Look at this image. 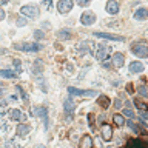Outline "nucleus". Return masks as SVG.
Listing matches in <instances>:
<instances>
[{
	"label": "nucleus",
	"instance_id": "obj_1",
	"mask_svg": "<svg viewBox=\"0 0 148 148\" xmlns=\"http://www.w3.org/2000/svg\"><path fill=\"white\" fill-rule=\"evenodd\" d=\"M131 53L137 57L145 59L148 56V49H147V42H139V43H134L131 46Z\"/></svg>",
	"mask_w": 148,
	"mask_h": 148
},
{
	"label": "nucleus",
	"instance_id": "obj_2",
	"mask_svg": "<svg viewBox=\"0 0 148 148\" xmlns=\"http://www.w3.org/2000/svg\"><path fill=\"white\" fill-rule=\"evenodd\" d=\"M16 49H20V51H29V53H36V51L40 49V45L39 43H31V42H23V43H16L14 45Z\"/></svg>",
	"mask_w": 148,
	"mask_h": 148
},
{
	"label": "nucleus",
	"instance_id": "obj_3",
	"mask_svg": "<svg viewBox=\"0 0 148 148\" xmlns=\"http://www.w3.org/2000/svg\"><path fill=\"white\" fill-rule=\"evenodd\" d=\"M20 12H22L25 17H28V18H36L37 16H39L40 9L37 8V6H34V5H26V6H23V8L20 9Z\"/></svg>",
	"mask_w": 148,
	"mask_h": 148
},
{
	"label": "nucleus",
	"instance_id": "obj_4",
	"mask_svg": "<svg viewBox=\"0 0 148 148\" xmlns=\"http://www.w3.org/2000/svg\"><path fill=\"white\" fill-rule=\"evenodd\" d=\"M36 111V116H39V117L43 120V127L45 130H48L49 128V119H48V111H46V106H36L34 108Z\"/></svg>",
	"mask_w": 148,
	"mask_h": 148
},
{
	"label": "nucleus",
	"instance_id": "obj_5",
	"mask_svg": "<svg viewBox=\"0 0 148 148\" xmlns=\"http://www.w3.org/2000/svg\"><path fill=\"white\" fill-rule=\"evenodd\" d=\"M68 92L73 96H82V97H91V96H96L97 92L94 90H86V91H82V90H77L74 86H69L68 88Z\"/></svg>",
	"mask_w": 148,
	"mask_h": 148
},
{
	"label": "nucleus",
	"instance_id": "obj_6",
	"mask_svg": "<svg viewBox=\"0 0 148 148\" xmlns=\"http://www.w3.org/2000/svg\"><path fill=\"white\" fill-rule=\"evenodd\" d=\"M108 53H110V46H106L105 43H100L99 46H97V53H96L97 60H100V62L106 60V57H108Z\"/></svg>",
	"mask_w": 148,
	"mask_h": 148
},
{
	"label": "nucleus",
	"instance_id": "obj_7",
	"mask_svg": "<svg viewBox=\"0 0 148 148\" xmlns=\"http://www.w3.org/2000/svg\"><path fill=\"white\" fill-rule=\"evenodd\" d=\"M80 22H82V25H85V26L92 25V23L96 22V14L92 11H85L80 17Z\"/></svg>",
	"mask_w": 148,
	"mask_h": 148
},
{
	"label": "nucleus",
	"instance_id": "obj_8",
	"mask_svg": "<svg viewBox=\"0 0 148 148\" xmlns=\"http://www.w3.org/2000/svg\"><path fill=\"white\" fill-rule=\"evenodd\" d=\"M100 130H102V139L110 142L113 139V127L110 123H103V125H100Z\"/></svg>",
	"mask_w": 148,
	"mask_h": 148
},
{
	"label": "nucleus",
	"instance_id": "obj_9",
	"mask_svg": "<svg viewBox=\"0 0 148 148\" xmlns=\"http://www.w3.org/2000/svg\"><path fill=\"white\" fill-rule=\"evenodd\" d=\"M73 5H74L73 0H60V2L57 3V9H59V12L65 14V12H69V11H71V9H73Z\"/></svg>",
	"mask_w": 148,
	"mask_h": 148
},
{
	"label": "nucleus",
	"instance_id": "obj_10",
	"mask_svg": "<svg viewBox=\"0 0 148 148\" xmlns=\"http://www.w3.org/2000/svg\"><path fill=\"white\" fill-rule=\"evenodd\" d=\"M96 37H100V39H106V40H116V42H123L125 37L122 36H116V34H110V32H94Z\"/></svg>",
	"mask_w": 148,
	"mask_h": 148
},
{
	"label": "nucleus",
	"instance_id": "obj_11",
	"mask_svg": "<svg viewBox=\"0 0 148 148\" xmlns=\"http://www.w3.org/2000/svg\"><path fill=\"white\" fill-rule=\"evenodd\" d=\"M92 48H94V43H92L91 40H85V42H82L80 45H79V53L83 54V53H92Z\"/></svg>",
	"mask_w": 148,
	"mask_h": 148
},
{
	"label": "nucleus",
	"instance_id": "obj_12",
	"mask_svg": "<svg viewBox=\"0 0 148 148\" xmlns=\"http://www.w3.org/2000/svg\"><path fill=\"white\" fill-rule=\"evenodd\" d=\"M106 12L111 14V16H116L119 12V3L116 0H108V3H106Z\"/></svg>",
	"mask_w": 148,
	"mask_h": 148
},
{
	"label": "nucleus",
	"instance_id": "obj_13",
	"mask_svg": "<svg viewBox=\"0 0 148 148\" xmlns=\"http://www.w3.org/2000/svg\"><path fill=\"white\" fill-rule=\"evenodd\" d=\"M123 62H125V56L122 53H114L113 63H111V65H114L116 68H120V66H123Z\"/></svg>",
	"mask_w": 148,
	"mask_h": 148
},
{
	"label": "nucleus",
	"instance_id": "obj_14",
	"mask_svg": "<svg viewBox=\"0 0 148 148\" xmlns=\"http://www.w3.org/2000/svg\"><path fill=\"white\" fill-rule=\"evenodd\" d=\"M63 106H65V113H66L68 116H71L74 113V110H76V105H74V102L71 97H68V99H65L63 102Z\"/></svg>",
	"mask_w": 148,
	"mask_h": 148
},
{
	"label": "nucleus",
	"instance_id": "obj_15",
	"mask_svg": "<svg viewBox=\"0 0 148 148\" xmlns=\"http://www.w3.org/2000/svg\"><path fill=\"white\" fill-rule=\"evenodd\" d=\"M125 148H147V143L139 140V139H131V140H128Z\"/></svg>",
	"mask_w": 148,
	"mask_h": 148
},
{
	"label": "nucleus",
	"instance_id": "obj_16",
	"mask_svg": "<svg viewBox=\"0 0 148 148\" xmlns=\"http://www.w3.org/2000/svg\"><path fill=\"white\" fill-rule=\"evenodd\" d=\"M29 131H31V127H29L28 123H20V125L17 127V134H18L20 137H26Z\"/></svg>",
	"mask_w": 148,
	"mask_h": 148
},
{
	"label": "nucleus",
	"instance_id": "obj_17",
	"mask_svg": "<svg viewBox=\"0 0 148 148\" xmlns=\"http://www.w3.org/2000/svg\"><path fill=\"white\" fill-rule=\"evenodd\" d=\"M79 148H92V139L91 136H83L80 139V143H79Z\"/></svg>",
	"mask_w": 148,
	"mask_h": 148
},
{
	"label": "nucleus",
	"instance_id": "obj_18",
	"mask_svg": "<svg viewBox=\"0 0 148 148\" xmlns=\"http://www.w3.org/2000/svg\"><path fill=\"white\" fill-rule=\"evenodd\" d=\"M11 117H12L14 120H20V122H25V120H26V116L23 114L20 110H17V108L11 110Z\"/></svg>",
	"mask_w": 148,
	"mask_h": 148
},
{
	"label": "nucleus",
	"instance_id": "obj_19",
	"mask_svg": "<svg viewBox=\"0 0 148 148\" xmlns=\"http://www.w3.org/2000/svg\"><path fill=\"white\" fill-rule=\"evenodd\" d=\"M147 8H139V9H136V12H134V18L136 20H145L147 18Z\"/></svg>",
	"mask_w": 148,
	"mask_h": 148
},
{
	"label": "nucleus",
	"instance_id": "obj_20",
	"mask_svg": "<svg viewBox=\"0 0 148 148\" xmlns=\"http://www.w3.org/2000/svg\"><path fill=\"white\" fill-rule=\"evenodd\" d=\"M0 77H3V79H14V77H17V73L11 71V69H0Z\"/></svg>",
	"mask_w": 148,
	"mask_h": 148
},
{
	"label": "nucleus",
	"instance_id": "obj_21",
	"mask_svg": "<svg viewBox=\"0 0 148 148\" xmlns=\"http://www.w3.org/2000/svg\"><path fill=\"white\" fill-rule=\"evenodd\" d=\"M143 69V65L140 62H131L130 63V73H140Z\"/></svg>",
	"mask_w": 148,
	"mask_h": 148
},
{
	"label": "nucleus",
	"instance_id": "obj_22",
	"mask_svg": "<svg viewBox=\"0 0 148 148\" xmlns=\"http://www.w3.org/2000/svg\"><path fill=\"white\" fill-rule=\"evenodd\" d=\"M97 103H99L103 110H106V108L110 106V99H108L106 96H100L99 99H97Z\"/></svg>",
	"mask_w": 148,
	"mask_h": 148
},
{
	"label": "nucleus",
	"instance_id": "obj_23",
	"mask_svg": "<svg viewBox=\"0 0 148 148\" xmlns=\"http://www.w3.org/2000/svg\"><path fill=\"white\" fill-rule=\"evenodd\" d=\"M113 122L117 125V127H122V125L125 123V117L122 114H114L113 116Z\"/></svg>",
	"mask_w": 148,
	"mask_h": 148
},
{
	"label": "nucleus",
	"instance_id": "obj_24",
	"mask_svg": "<svg viewBox=\"0 0 148 148\" xmlns=\"http://www.w3.org/2000/svg\"><path fill=\"white\" fill-rule=\"evenodd\" d=\"M57 36L60 37V39H71L73 37V32L69 31V29H60L57 32Z\"/></svg>",
	"mask_w": 148,
	"mask_h": 148
},
{
	"label": "nucleus",
	"instance_id": "obj_25",
	"mask_svg": "<svg viewBox=\"0 0 148 148\" xmlns=\"http://www.w3.org/2000/svg\"><path fill=\"white\" fill-rule=\"evenodd\" d=\"M134 105L137 106V108H140V110H147V103L143 100H139V99H134Z\"/></svg>",
	"mask_w": 148,
	"mask_h": 148
},
{
	"label": "nucleus",
	"instance_id": "obj_26",
	"mask_svg": "<svg viewBox=\"0 0 148 148\" xmlns=\"http://www.w3.org/2000/svg\"><path fill=\"white\" fill-rule=\"evenodd\" d=\"M139 92H140V96L143 97V99H147V97H148V92H147V85H140V88H139Z\"/></svg>",
	"mask_w": 148,
	"mask_h": 148
},
{
	"label": "nucleus",
	"instance_id": "obj_27",
	"mask_svg": "<svg viewBox=\"0 0 148 148\" xmlns=\"http://www.w3.org/2000/svg\"><path fill=\"white\" fill-rule=\"evenodd\" d=\"M43 6L48 9V11H53V0H43Z\"/></svg>",
	"mask_w": 148,
	"mask_h": 148
},
{
	"label": "nucleus",
	"instance_id": "obj_28",
	"mask_svg": "<svg viewBox=\"0 0 148 148\" xmlns=\"http://www.w3.org/2000/svg\"><path fill=\"white\" fill-rule=\"evenodd\" d=\"M17 91L22 94V99H23V102H25V103H28V96H26V92L22 90V86H17Z\"/></svg>",
	"mask_w": 148,
	"mask_h": 148
},
{
	"label": "nucleus",
	"instance_id": "obj_29",
	"mask_svg": "<svg viewBox=\"0 0 148 148\" xmlns=\"http://www.w3.org/2000/svg\"><path fill=\"white\" fill-rule=\"evenodd\" d=\"M127 125H128L130 128H133V131H134V133H139V127H136V123H134L133 120H128Z\"/></svg>",
	"mask_w": 148,
	"mask_h": 148
},
{
	"label": "nucleus",
	"instance_id": "obj_30",
	"mask_svg": "<svg viewBox=\"0 0 148 148\" xmlns=\"http://www.w3.org/2000/svg\"><path fill=\"white\" fill-rule=\"evenodd\" d=\"M123 116H127V117L133 119V117H134V113H133V111L130 110V108H125V110H123Z\"/></svg>",
	"mask_w": 148,
	"mask_h": 148
},
{
	"label": "nucleus",
	"instance_id": "obj_31",
	"mask_svg": "<svg viewBox=\"0 0 148 148\" xmlns=\"http://www.w3.org/2000/svg\"><path fill=\"white\" fill-rule=\"evenodd\" d=\"M34 37H36L37 40H39V39H42V37H43V31H39V29H37V31H34Z\"/></svg>",
	"mask_w": 148,
	"mask_h": 148
},
{
	"label": "nucleus",
	"instance_id": "obj_32",
	"mask_svg": "<svg viewBox=\"0 0 148 148\" xmlns=\"http://www.w3.org/2000/svg\"><path fill=\"white\" fill-rule=\"evenodd\" d=\"M90 2H91V0H77V5H80V6H86Z\"/></svg>",
	"mask_w": 148,
	"mask_h": 148
},
{
	"label": "nucleus",
	"instance_id": "obj_33",
	"mask_svg": "<svg viewBox=\"0 0 148 148\" xmlns=\"http://www.w3.org/2000/svg\"><path fill=\"white\" fill-rule=\"evenodd\" d=\"M12 63H14V66L17 68V73H20L22 71V69H20V60H14Z\"/></svg>",
	"mask_w": 148,
	"mask_h": 148
},
{
	"label": "nucleus",
	"instance_id": "obj_34",
	"mask_svg": "<svg viewBox=\"0 0 148 148\" xmlns=\"http://www.w3.org/2000/svg\"><path fill=\"white\" fill-rule=\"evenodd\" d=\"M88 122H90L91 127L94 125V116H92V114H88Z\"/></svg>",
	"mask_w": 148,
	"mask_h": 148
},
{
	"label": "nucleus",
	"instance_id": "obj_35",
	"mask_svg": "<svg viewBox=\"0 0 148 148\" xmlns=\"http://www.w3.org/2000/svg\"><path fill=\"white\" fill-rule=\"evenodd\" d=\"M14 147V140H8L5 142V148H12Z\"/></svg>",
	"mask_w": 148,
	"mask_h": 148
},
{
	"label": "nucleus",
	"instance_id": "obj_36",
	"mask_svg": "<svg viewBox=\"0 0 148 148\" xmlns=\"http://www.w3.org/2000/svg\"><path fill=\"white\" fill-rule=\"evenodd\" d=\"M25 23H26L25 18H18V20H17V26H25Z\"/></svg>",
	"mask_w": 148,
	"mask_h": 148
},
{
	"label": "nucleus",
	"instance_id": "obj_37",
	"mask_svg": "<svg viewBox=\"0 0 148 148\" xmlns=\"http://www.w3.org/2000/svg\"><path fill=\"white\" fill-rule=\"evenodd\" d=\"M5 17H6V12H5V11H3V9H2V8H0V20H3V18H5Z\"/></svg>",
	"mask_w": 148,
	"mask_h": 148
},
{
	"label": "nucleus",
	"instance_id": "obj_38",
	"mask_svg": "<svg viewBox=\"0 0 148 148\" xmlns=\"http://www.w3.org/2000/svg\"><path fill=\"white\" fill-rule=\"evenodd\" d=\"M127 91L128 92H133L134 90H133V85H131V83H128V85H127Z\"/></svg>",
	"mask_w": 148,
	"mask_h": 148
},
{
	"label": "nucleus",
	"instance_id": "obj_39",
	"mask_svg": "<svg viewBox=\"0 0 148 148\" xmlns=\"http://www.w3.org/2000/svg\"><path fill=\"white\" fill-rule=\"evenodd\" d=\"M114 105H116V106H117V108H119V106H120V100H116V102H114Z\"/></svg>",
	"mask_w": 148,
	"mask_h": 148
},
{
	"label": "nucleus",
	"instance_id": "obj_40",
	"mask_svg": "<svg viewBox=\"0 0 148 148\" xmlns=\"http://www.w3.org/2000/svg\"><path fill=\"white\" fill-rule=\"evenodd\" d=\"M9 0H0V3H8Z\"/></svg>",
	"mask_w": 148,
	"mask_h": 148
},
{
	"label": "nucleus",
	"instance_id": "obj_41",
	"mask_svg": "<svg viewBox=\"0 0 148 148\" xmlns=\"http://www.w3.org/2000/svg\"><path fill=\"white\" fill-rule=\"evenodd\" d=\"M37 148H45V147H43V145H40V147H37Z\"/></svg>",
	"mask_w": 148,
	"mask_h": 148
},
{
	"label": "nucleus",
	"instance_id": "obj_42",
	"mask_svg": "<svg viewBox=\"0 0 148 148\" xmlns=\"http://www.w3.org/2000/svg\"><path fill=\"white\" fill-rule=\"evenodd\" d=\"M2 86H3V85H2V83H0V88H2Z\"/></svg>",
	"mask_w": 148,
	"mask_h": 148
}]
</instances>
